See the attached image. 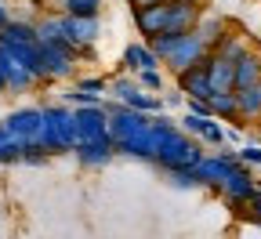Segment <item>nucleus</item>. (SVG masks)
Segmentation results:
<instances>
[{
    "mask_svg": "<svg viewBox=\"0 0 261 239\" xmlns=\"http://www.w3.org/2000/svg\"><path fill=\"white\" fill-rule=\"evenodd\" d=\"M106 109H109V138H113L116 152L130 156V160L152 163V156H156L152 116L130 109V105H120V101H113V105H106Z\"/></svg>",
    "mask_w": 261,
    "mask_h": 239,
    "instance_id": "obj_1",
    "label": "nucleus"
},
{
    "mask_svg": "<svg viewBox=\"0 0 261 239\" xmlns=\"http://www.w3.org/2000/svg\"><path fill=\"white\" fill-rule=\"evenodd\" d=\"M40 145L47 156H62L76 149V123H73V109L69 105H44L40 109Z\"/></svg>",
    "mask_w": 261,
    "mask_h": 239,
    "instance_id": "obj_2",
    "label": "nucleus"
},
{
    "mask_svg": "<svg viewBox=\"0 0 261 239\" xmlns=\"http://www.w3.org/2000/svg\"><path fill=\"white\" fill-rule=\"evenodd\" d=\"M98 33H102V22H98V15H65V11H62V40L73 47L76 62L94 55Z\"/></svg>",
    "mask_w": 261,
    "mask_h": 239,
    "instance_id": "obj_3",
    "label": "nucleus"
},
{
    "mask_svg": "<svg viewBox=\"0 0 261 239\" xmlns=\"http://www.w3.org/2000/svg\"><path fill=\"white\" fill-rule=\"evenodd\" d=\"M40 62H44V80H69L76 73V55L65 40H40Z\"/></svg>",
    "mask_w": 261,
    "mask_h": 239,
    "instance_id": "obj_4",
    "label": "nucleus"
},
{
    "mask_svg": "<svg viewBox=\"0 0 261 239\" xmlns=\"http://www.w3.org/2000/svg\"><path fill=\"white\" fill-rule=\"evenodd\" d=\"M109 94L113 101H120V105H130V109H138V113H163V98H156L152 91H145L138 80H113L109 84Z\"/></svg>",
    "mask_w": 261,
    "mask_h": 239,
    "instance_id": "obj_5",
    "label": "nucleus"
},
{
    "mask_svg": "<svg viewBox=\"0 0 261 239\" xmlns=\"http://www.w3.org/2000/svg\"><path fill=\"white\" fill-rule=\"evenodd\" d=\"M73 123H76V142H91V138L109 134V109H106V101L73 105Z\"/></svg>",
    "mask_w": 261,
    "mask_h": 239,
    "instance_id": "obj_6",
    "label": "nucleus"
},
{
    "mask_svg": "<svg viewBox=\"0 0 261 239\" xmlns=\"http://www.w3.org/2000/svg\"><path fill=\"white\" fill-rule=\"evenodd\" d=\"M207 55V44H203V37L196 29H189V33H178V40H174V47L163 55V65H167L171 73H181V69H189L192 62H200Z\"/></svg>",
    "mask_w": 261,
    "mask_h": 239,
    "instance_id": "obj_7",
    "label": "nucleus"
},
{
    "mask_svg": "<svg viewBox=\"0 0 261 239\" xmlns=\"http://www.w3.org/2000/svg\"><path fill=\"white\" fill-rule=\"evenodd\" d=\"M218 192H221V199H225L232 210H240V207H247V199L257 192V181H254V174H250L243 163H236V167L225 174V181L218 185Z\"/></svg>",
    "mask_w": 261,
    "mask_h": 239,
    "instance_id": "obj_8",
    "label": "nucleus"
},
{
    "mask_svg": "<svg viewBox=\"0 0 261 239\" xmlns=\"http://www.w3.org/2000/svg\"><path fill=\"white\" fill-rule=\"evenodd\" d=\"M174 80H178V87H181V94H185V98H211V94H214L211 69H207V55H203L200 62H192L189 69L174 73Z\"/></svg>",
    "mask_w": 261,
    "mask_h": 239,
    "instance_id": "obj_9",
    "label": "nucleus"
},
{
    "mask_svg": "<svg viewBox=\"0 0 261 239\" xmlns=\"http://www.w3.org/2000/svg\"><path fill=\"white\" fill-rule=\"evenodd\" d=\"M163 4H167V25H163L167 33H189L203 18L200 0H163Z\"/></svg>",
    "mask_w": 261,
    "mask_h": 239,
    "instance_id": "obj_10",
    "label": "nucleus"
},
{
    "mask_svg": "<svg viewBox=\"0 0 261 239\" xmlns=\"http://www.w3.org/2000/svg\"><path fill=\"white\" fill-rule=\"evenodd\" d=\"M240 160H236V152H214V156H207L203 152V160L196 163V174H200V185H207V189H214L218 192V185L225 181V174L232 170Z\"/></svg>",
    "mask_w": 261,
    "mask_h": 239,
    "instance_id": "obj_11",
    "label": "nucleus"
},
{
    "mask_svg": "<svg viewBox=\"0 0 261 239\" xmlns=\"http://www.w3.org/2000/svg\"><path fill=\"white\" fill-rule=\"evenodd\" d=\"M73 156H76L84 167L98 170V167H109V163H113L116 145H113V138H109V134H102V138H91V142H76Z\"/></svg>",
    "mask_w": 261,
    "mask_h": 239,
    "instance_id": "obj_12",
    "label": "nucleus"
},
{
    "mask_svg": "<svg viewBox=\"0 0 261 239\" xmlns=\"http://www.w3.org/2000/svg\"><path fill=\"white\" fill-rule=\"evenodd\" d=\"M257 80H261V51L247 47L232 65V91H243V87H250Z\"/></svg>",
    "mask_w": 261,
    "mask_h": 239,
    "instance_id": "obj_13",
    "label": "nucleus"
},
{
    "mask_svg": "<svg viewBox=\"0 0 261 239\" xmlns=\"http://www.w3.org/2000/svg\"><path fill=\"white\" fill-rule=\"evenodd\" d=\"M120 65L127 73H138V69H160V55L149 47V44H127L123 55H120Z\"/></svg>",
    "mask_w": 261,
    "mask_h": 239,
    "instance_id": "obj_14",
    "label": "nucleus"
},
{
    "mask_svg": "<svg viewBox=\"0 0 261 239\" xmlns=\"http://www.w3.org/2000/svg\"><path fill=\"white\" fill-rule=\"evenodd\" d=\"M135 25H138V33L145 40L156 37V33H163V25H167V4L156 0V4H149V8H138L135 11Z\"/></svg>",
    "mask_w": 261,
    "mask_h": 239,
    "instance_id": "obj_15",
    "label": "nucleus"
},
{
    "mask_svg": "<svg viewBox=\"0 0 261 239\" xmlns=\"http://www.w3.org/2000/svg\"><path fill=\"white\" fill-rule=\"evenodd\" d=\"M207 101H211V116H218V120H228V123H236V120H240L236 91H214Z\"/></svg>",
    "mask_w": 261,
    "mask_h": 239,
    "instance_id": "obj_16",
    "label": "nucleus"
},
{
    "mask_svg": "<svg viewBox=\"0 0 261 239\" xmlns=\"http://www.w3.org/2000/svg\"><path fill=\"white\" fill-rule=\"evenodd\" d=\"M207 69H211V84L214 91H232V62L207 51Z\"/></svg>",
    "mask_w": 261,
    "mask_h": 239,
    "instance_id": "obj_17",
    "label": "nucleus"
},
{
    "mask_svg": "<svg viewBox=\"0 0 261 239\" xmlns=\"http://www.w3.org/2000/svg\"><path fill=\"white\" fill-rule=\"evenodd\" d=\"M236 105H240V120H261V80L236 91Z\"/></svg>",
    "mask_w": 261,
    "mask_h": 239,
    "instance_id": "obj_18",
    "label": "nucleus"
},
{
    "mask_svg": "<svg viewBox=\"0 0 261 239\" xmlns=\"http://www.w3.org/2000/svg\"><path fill=\"white\" fill-rule=\"evenodd\" d=\"M25 40H37V25L33 22H8L4 29H0V47H8V44H25Z\"/></svg>",
    "mask_w": 261,
    "mask_h": 239,
    "instance_id": "obj_19",
    "label": "nucleus"
},
{
    "mask_svg": "<svg viewBox=\"0 0 261 239\" xmlns=\"http://www.w3.org/2000/svg\"><path fill=\"white\" fill-rule=\"evenodd\" d=\"M211 51H214V55H221V58H228V62L236 65V58H240V55L247 51V40H243V37H236V33H228V29H225V33H221V40H218V44H214Z\"/></svg>",
    "mask_w": 261,
    "mask_h": 239,
    "instance_id": "obj_20",
    "label": "nucleus"
},
{
    "mask_svg": "<svg viewBox=\"0 0 261 239\" xmlns=\"http://www.w3.org/2000/svg\"><path fill=\"white\" fill-rule=\"evenodd\" d=\"M33 84H37V76H33L25 65H18L15 58H11V65H8V91H15V94H22V91H29Z\"/></svg>",
    "mask_w": 261,
    "mask_h": 239,
    "instance_id": "obj_21",
    "label": "nucleus"
},
{
    "mask_svg": "<svg viewBox=\"0 0 261 239\" xmlns=\"http://www.w3.org/2000/svg\"><path fill=\"white\" fill-rule=\"evenodd\" d=\"M196 33H200V37H203V44H207V51L221 40V33H225V22L221 18H200V22H196Z\"/></svg>",
    "mask_w": 261,
    "mask_h": 239,
    "instance_id": "obj_22",
    "label": "nucleus"
},
{
    "mask_svg": "<svg viewBox=\"0 0 261 239\" xmlns=\"http://www.w3.org/2000/svg\"><path fill=\"white\" fill-rule=\"evenodd\" d=\"M167 181L174 189H200V174H196V167H174V170H167Z\"/></svg>",
    "mask_w": 261,
    "mask_h": 239,
    "instance_id": "obj_23",
    "label": "nucleus"
},
{
    "mask_svg": "<svg viewBox=\"0 0 261 239\" xmlns=\"http://www.w3.org/2000/svg\"><path fill=\"white\" fill-rule=\"evenodd\" d=\"M37 40H62V11L37 22Z\"/></svg>",
    "mask_w": 261,
    "mask_h": 239,
    "instance_id": "obj_24",
    "label": "nucleus"
},
{
    "mask_svg": "<svg viewBox=\"0 0 261 239\" xmlns=\"http://www.w3.org/2000/svg\"><path fill=\"white\" fill-rule=\"evenodd\" d=\"M200 142H203V145H214V149H221V145H225V127L218 123V116H211V120H207V127L200 130Z\"/></svg>",
    "mask_w": 261,
    "mask_h": 239,
    "instance_id": "obj_25",
    "label": "nucleus"
},
{
    "mask_svg": "<svg viewBox=\"0 0 261 239\" xmlns=\"http://www.w3.org/2000/svg\"><path fill=\"white\" fill-rule=\"evenodd\" d=\"M65 15H98L102 0H58Z\"/></svg>",
    "mask_w": 261,
    "mask_h": 239,
    "instance_id": "obj_26",
    "label": "nucleus"
},
{
    "mask_svg": "<svg viewBox=\"0 0 261 239\" xmlns=\"http://www.w3.org/2000/svg\"><path fill=\"white\" fill-rule=\"evenodd\" d=\"M135 76H138V84H142L145 91H152V94L163 91V76H160V69H138Z\"/></svg>",
    "mask_w": 261,
    "mask_h": 239,
    "instance_id": "obj_27",
    "label": "nucleus"
},
{
    "mask_svg": "<svg viewBox=\"0 0 261 239\" xmlns=\"http://www.w3.org/2000/svg\"><path fill=\"white\" fill-rule=\"evenodd\" d=\"M207 120H211V116H200V113H185L178 127H181V130H189V134H196V138H200V130L207 127Z\"/></svg>",
    "mask_w": 261,
    "mask_h": 239,
    "instance_id": "obj_28",
    "label": "nucleus"
},
{
    "mask_svg": "<svg viewBox=\"0 0 261 239\" xmlns=\"http://www.w3.org/2000/svg\"><path fill=\"white\" fill-rule=\"evenodd\" d=\"M236 160H240L243 167H261V145H243V149L236 152Z\"/></svg>",
    "mask_w": 261,
    "mask_h": 239,
    "instance_id": "obj_29",
    "label": "nucleus"
},
{
    "mask_svg": "<svg viewBox=\"0 0 261 239\" xmlns=\"http://www.w3.org/2000/svg\"><path fill=\"white\" fill-rule=\"evenodd\" d=\"M76 87H80L84 94H98V98H102V94L109 91V84H106V80H98V76H87V80H80Z\"/></svg>",
    "mask_w": 261,
    "mask_h": 239,
    "instance_id": "obj_30",
    "label": "nucleus"
},
{
    "mask_svg": "<svg viewBox=\"0 0 261 239\" xmlns=\"http://www.w3.org/2000/svg\"><path fill=\"white\" fill-rule=\"evenodd\" d=\"M247 207H250V214H254V221H257V218H261V189L247 199Z\"/></svg>",
    "mask_w": 261,
    "mask_h": 239,
    "instance_id": "obj_31",
    "label": "nucleus"
},
{
    "mask_svg": "<svg viewBox=\"0 0 261 239\" xmlns=\"http://www.w3.org/2000/svg\"><path fill=\"white\" fill-rule=\"evenodd\" d=\"M181 98H185V94H167V98H163V109H178Z\"/></svg>",
    "mask_w": 261,
    "mask_h": 239,
    "instance_id": "obj_32",
    "label": "nucleus"
},
{
    "mask_svg": "<svg viewBox=\"0 0 261 239\" xmlns=\"http://www.w3.org/2000/svg\"><path fill=\"white\" fill-rule=\"evenodd\" d=\"M225 142H232V145H240V142H243V134H240V130L232 127V130H225Z\"/></svg>",
    "mask_w": 261,
    "mask_h": 239,
    "instance_id": "obj_33",
    "label": "nucleus"
},
{
    "mask_svg": "<svg viewBox=\"0 0 261 239\" xmlns=\"http://www.w3.org/2000/svg\"><path fill=\"white\" fill-rule=\"evenodd\" d=\"M130 4V11H138V8H149V4H156V0H127Z\"/></svg>",
    "mask_w": 261,
    "mask_h": 239,
    "instance_id": "obj_34",
    "label": "nucleus"
},
{
    "mask_svg": "<svg viewBox=\"0 0 261 239\" xmlns=\"http://www.w3.org/2000/svg\"><path fill=\"white\" fill-rule=\"evenodd\" d=\"M8 142H11V134L4 130V123H0V152H4V145H8Z\"/></svg>",
    "mask_w": 261,
    "mask_h": 239,
    "instance_id": "obj_35",
    "label": "nucleus"
},
{
    "mask_svg": "<svg viewBox=\"0 0 261 239\" xmlns=\"http://www.w3.org/2000/svg\"><path fill=\"white\" fill-rule=\"evenodd\" d=\"M8 22H11V15H8V8H4V4H0V29H4Z\"/></svg>",
    "mask_w": 261,
    "mask_h": 239,
    "instance_id": "obj_36",
    "label": "nucleus"
},
{
    "mask_svg": "<svg viewBox=\"0 0 261 239\" xmlns=\"http://www.w3.org/2000/svg\"><path fill=\"white\" fill-rule=\"evenodd\" d=\"M257 225H261V218H257Z\"/></svg>",
    "mask_w": 261,
    "mask_h": 239,
    "instance_id": "obj_37",
    "label": "nucleus"
}]
</instances>
